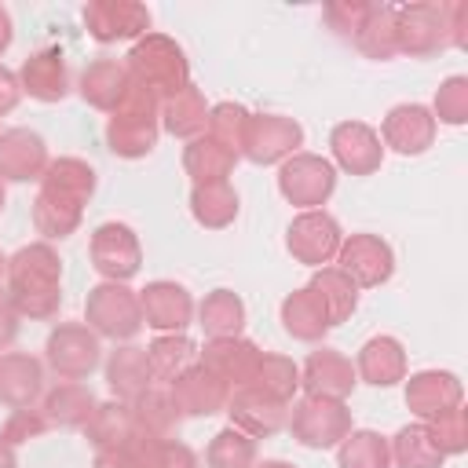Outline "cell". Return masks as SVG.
Here are the masks:
<instances>
[{
	"instance_id": "cell-36",
	"label": "cell",
	"mask_w": 468,
	"mask_h": 468,
	"mask_svg": "<svg viewBox=\"0 0 468 468\" xmlns=\"http://www.w3.org/2000/svg\"><path fill=\"white\" fill-rule=\"evenodd\" d=\"M282 325L289 336L296 340H322L325 329H329V318L318 303V296L303 285V289H292L285 300H282Z\"/></svg>"
},
{
	"instance_id": "cell-27",
	"label": "cell",
	"mask_w": 468,
	"mask_h": 468,
	"mask_svg": "<svg viewBox=\"0 0 468 468\" xmlns=\"http://www.w3.org/2000/svg\"><path fill=\"white\" fill-rule=\"evenodd\" d=\"M95 410V395L80 380H58L40 395V417L58 428H84Z\"/></svg>"
},
{
	"instance_id": "cell-1",
	"label": "cell",
	"mask_w": 468,
	"mask_h": 468,
	"mask_svg": "<svg viewBox=\"0 0 468 468\" xmlns=\"http://www.w3.org/2000/svg\"><path fill=\"white\" fill-rule=\"evenodd\" d=\"M62 260L48 241L22 245L7 260V292L22 318H51L62 303Z\"/></svg>"
},
{
	"instance_id": "cell-53",
	"label": "cell",
	"mask_w": 468,
	"mask_h": 468,
	"mask_svg": "<svg viewBox=\"0 0 468 468\" xmlns=\"http://www.w3.org/2000/svg\"><path fill=\"white\" fill-rule=\"evenodd\" d=\"M22 88H18V73H11L7 66H0V113H7L18 102Z\"/></svg>"
},
{
	"instance_id": "cell-50",
	"label": "cell",
	"mask_w": 468,
	"mask_h": 468,
	"mask_svg": "<svg viewBox=\"0 0 468 468\" xmlns=\"http://www.w3.org/2000/svg\"><path fill=\"white\" fill-rule=\"evenodd\" d=\"M157 468H197V453L186 442H179V439H165Z\"/></svg>"
},
{
	"instance_id": "cell-42",
	"label": "cell",
	"mask_w": 468,
	"mask_h": 468,
	"mask_svg": "<svg viewBox=\"0 0 468 468\" xmlns=\"http://www.w3.org/2000/svg\"><path fill=\"white\" fill-rule=\"evenodd\" d=\"M190 212L201 227H227L238 216V194L230 183H208L190 190Z\"/></svg>"
},
{
	"instance_id": "cell-4",
	"label": "cell",
	"mask_w": 468,
	"mask_h": 468,
	"mask_svg": "<svg viewBox=\"0 0 468 468\" xmlns=\"http://www.w3.org/2000/svg\"><path fill=\"white\" fill-rule=\"evenodd\" d=\"M289 428L303 446L325 450V446H336L351 431V410L344 406V399L303 395V399H296V406L289 413Z\"/></svg>"
},
{
	"instance_id": "cell-34",
	"label": "cell",
	"mask_w": 468,
	"mask_h": 468,
	"mask_svg": "<svg viewBox=\"0 0 468 468\" xmlns=\"http://www.w3.org/2000/svg\"><path fill=\"white\" fill-rule=\"evenodd\" d=\"M307 289L318 296V303H322L329 325L351 318V311L358 307V285H355L340 267H314Z\"/></svg>"
},
{
	"instance_id": "cell-39",
	"label": "cell",
	"mask_w": 468,
	"mask_h": 468,
	"mask_svg": "<svg viewBox=\"0 0 468 468\" xmlns=\"http://www.w3.org/2000/svg\"><path fill=\"white\" fill-rule=\"evenodd\" d=\"M241 322H245V303L230 289H212L197 303V325L205 329V336H238Z\"/></svg>"
},
{
	"instance_id": "cell-28",
	"label": "cell",
	"mask_w": 468,
	"mask_h": 468,
	"mask_svg": "<svg viewBox=\"0 0 468 468\" xmlns=\"http://www.w3.org/2000/svg\"><path fill=\"white\" fill-rule=\"evenodd\" d=\"M355 373L366 380V384H377V388H388L395 380L406 377V351L395 336H369L362 347H358V366Z\"/></svg>"
},
{
	"instance_id": "cell-29",
	"label": "cell",
	"mask_w": 468,
	"mask_h": 468,
	"mask_svg": "<svg viewBox=\"0 0 468 468\" xmlns=\"http://www.w3.org/2000/svg\"><path fill=\"white\" fill-rule=\"evenodd\" d=\"M124 88H128V69L117 58H95L80 73V95L95 110L113 113L121 106V99H124Z\"/></svg>"
},
{
	"instance_id": "cell-23",
	"label": "cell",
	"mask_w": 468,
	"mask_h": 468,
	"mask_svg": "<svg viewBox=\"0 0 468 468\" xmlns=\"http://www.w3.org/2000/svg\"><path fill=\"white\" fill-rule=\"evenodd\" d=\"M18 88L29 91L40 102H58L66 95V88H69L66 55L58 48H37L18 69Z\"/></svg>"
},
{
	"instance_id": "cell-38",
	"label": "cell",
	"mask_w": 468,
	"mask_h": 468,
	"mask_svg": "<svg viewBox=\"0 0 468 468\" xmlns=\"http://www.w3.org/2000/svg\"><path fill=\"white\" fill-rule=\"evenodd\" d=\"M336 464L340 468H391V446L373 428H351L336 442Z\"/></svg>"
},
{
	"instance_id": "cell-40",
	"label": "cell",
	"mask_w": 468,
	"mask_h": 468,
	"mask_svg": "<svg viewBox=\"0 0 468 468\" xmlns=\"http://www.w3.org/2000/svg\"><path fill=\"white\" fill-rule=\"evenodd\" d=\"M197 347L186 333H157L150 344H146V362H150V377L168 384L176 373H183L190 362H194Z\"/></svg>"
},
{
	"instance_id": "cell-6",
	"label": "cell",
	"mask_w": 468,
	"mask_h": 468,
	"mask_svg": "<svg viewBox=\"0 0 468 468\" xmlns=\"http://www.w3.org/2000/svg\"><path fill=\"white\" fill-rule=\"evenodd\" d=\"M395 44H399V51H406L413 58H424V55L442 51L450 44L446 4L417 0V4L395 7Z\"/></svg>"
},
{
	"instance_id": "cell-56",
	"label": "cell",
	"mask_w": 468,
	"mask_h": 468,
	"mask_svg": "<svg viewBox=\"0 0 468 468\" xmlns=\"http://www.w3.org/2000/svg\"><path fill=\"white\" fill-rule=\"evenodd\" d=\"M0 468H15V450L0 442Z\"/></svg>"
},
{
	"instance_id": "cell-5",
	"label": "cell",
	"mask_w": 468,
	"mask_h": 468,
	"mask_svg": "<svg viewBox=\"0 0 468 468\" xmlns=\"http://www.w3.org/2000/svg\"><path fill=\"white\" fill-rule=\"evenodd\" d=\"M336 186V168L333 161H325L322 154H307L296 150L292 157L282 161L278 168V190L285 194V201L300 205V208H318L329 201Z\"/></svg>"
},
{
	"instance_id": "cell-43",
	"label": "cell",
	"mask_w": 468,
	"mask_h": 468,
	"mask_svg": "<svg viewBox=\"0 0 468 468\" xmlns=\"http://www.w3.org/2000/svg\"><path fill=\"white\" fill-rule=\"evenodd\" d=\"M252 384L263 388L267 395L289 402L300 388V366L278 351H260V362H256V373H252Z\"/></svg>"
},
{
	"instance_id": "cell-11",
	"label": "cell",
	"mask_w": 468,
	"mask_h": 468,
	"mask_svg": "<svg viewBox=\"0 0 468 468\" xmlns=\"http://www.w3.org/2000/svg\"><path fill=\"white\" fill-rule=\"evenodd\" d=\"M336 263H340V271H344L358 289H373V285H380V282L391 278V271H395V252H391V245H388L384 238L358 230V234H351V238L340 241Z\"/></svg>"
},
{
	"instance_id": "cell-2",
	"label": "cell",
	"mask_w": 468,
	"mask_h": 468,
	"mask_svg": "<svg viewBox=\"0 0 468 468\" xmlns=\"http://www.w3.org/2000/svg\"><path fill=\"white\" fill-rule=\"evenodd\" d=\"M124 69L132 80L154 88L161 99H168L172 91H179L183 84H190V66L183 48L165 37V33H143L128 55H124Z\"/></svg>"
},
{
	"instance_id": "cell-18",
	"label": "cell",
	"mask_w": 468,
	"mask_h": 468,
	"mask_svg": "<svg viewBox=\"0 0 468 468\" xmlns=\"http://www.w3.org/2000/svg\"><path fill=\"white\" fill-rule=\"evenodd\" d=\"M406 406L428 424L439 413L461 406V380L450 369H420L406 380Z\"/></svg>"
},
{
	"instance_id": "cell-49",
	"label": "cell",
	"mask_w": 468,
	"mask_h": 468,
	"mask_svg": "<svg viewBox=\"0 0 468 468\" xmlns=\"http://www.w3.org/2000/svg\"><path fill=\"white\" fill-rule=\"evenodd\" d=\"M366 15V0H329L322 7V18L329 22V29H336L340 37H355Z\"/></svg>"
},
{
	"instance_id": "cell-59",
	"label": "cell",
	"mask_w": 468,
	"mask_h": 468,
	"mask_svg": "<svg viewBox=\"0 0 468 468\" xmlns=\"http://www.w3.org/2000/svg\"><path fill=\"white\" fill-rule=\"evenodd\" d=\"M0 208H4V183H0Z\"/></svg>"
},
{
	"instance_id": "cell-9",
	"label": "cell",
	"mask_w": 468,
	"mask_h": 468,
	"mask_svg": "<svg viewBox=\"0 0 468 468\" xmlns=\"http://www.w3.org/2000/svg\"><path fill=\"white\" fill-rule=\"evenodd\" d=\"M88 252H91V263L95 271L106 278V282H128L139 263H143V249H139V238L128 223H99L91 241H88Z\"/></svg>"
},
{
	"instance_id": "cell-45",
	"label": "cell",
	"mask_w": 468,
	"mask_h": 468,
	"mask_svg": "<svg viewBox=\"0 0 468 468\" xmlns=\"http://www.w3.org/2000/svg\"><path fill=\"white\" fill-rule=\"evenodd\" d=\"M249 110L241 106V102H216V106H208V121H205V135H212L216 143H223V146H230L234 154L241 150V139H245V128H249Z\"/></svg>"
},
{
	"instance_id": "cell-55",
	"label": "cell",
	"mask_w": 468,
	"mask_h": 468,
	"mask_svg": "<svg viewBox=\"0 0 468 468\" xmlns=\"http://www.w3.org/2000/svg\"><path fill=\"white\" fill-rule=\"evenodd\" d=\"M11 44V15H7V7L0 4V51Z\"/></svg>"
},
{
	"instance_id": "cell-57",
	"label": "cell",
	"mask_w": 468,
	"mask_h": 468,
	"mask_svg": "<svg viewBox=\"0 0 468 468\" xmlns=\"http://www.w3.org/2000/svg\"><path fill=\"white\" fill-rule=\"evenodd\" d=\"M252 468H296V464H289V461H260Z\"/></svg>"
},
{
	"instance_id": "cell-33",
	"label": "cell",
	"mask_w": 468,
	"mask_h": 468,
	"mask_svg": "<svg viewBox=\"0 0 468 468\" xmlns=\"http://www.w3.org/2000/svg\"><path fill=\"white\" fill-rule=\"evenodd\" d=\"M40 190L55 194V197H66L73 205H84L95 190V172L80 157H55V161H48V168L40 176Z\"/></svg>"
},
{
	"instance_id": "cell-31",
	"label": "cell",
	"mask_w": 468,
	"mask_h": 468,
	"mask_svg": "<svg viewBox=\"0 0 468 468\" xmlns=\"http://www.w3.org/2000/svg\"><path fill=\"white\" fill-rule=\"evenodd\" d=\"M157 121L165 124V132H172V135H179V139H194V135L205 132L208 102H205V95H201L194 84H183L179 91H172V95L161 102Z\"/></svg>"
},
{
	"instance_id": "cell-35",
	"label": "cell",
	"mask_w": 468,
	"mask_h": 468,
	"mask_svg": "<svg viewBox=\"0 0 468 468\" xmlns=\"http://www.w3.org/2000/svg\"><path fill=\"white\" fill-rule=\"evenodd\" d=\"M351 40H355V48L366 58H377V62L391 58L399 51V44H395V7H388V4H366L362 26H358V33Z\"/></svg>"
},
{
	"instance_id": "cell-47",
	"label": "cell",
	"mask_w": 468,
	"mask_h": 468,
	"mask_svg": "<svg viewBox=\"0 0 468 468\" xmlns=\"http://www.w3.org/2000/svg\"><path fill=\"white\" fill-rule=\"evenodd\" d=\"M428 431L435 439V446L442 453H461L468 446V417H464V406H453L446 413H439L435 420H428Z\"/></svg>"
},
{
	"instance_id": "cell-54",
	"label": "cell",
	"mask_w": 468,
	"mask_h": 468,
	"mask_svg": "<svg viewBox=\"0 0 468 468\" xmlns=\"http://www.w3.org/2000/svg\"><path fill=\"white\" fill-rule=\"evenodd\" d=\"M91 468H132L124 450H95V464Z\"/></svg>"
},
{
	"instance_id": "cell-44",
	"label": "cell",
	"mask_w": 468,
	"mask_h": 468,
	"mask_svg": "<svg viewBox=\"0 0 468 468\" xmlns=\"http://www.w3.org/2000/svg\"><path fill=\"white\" fill-rule=\"evenodd\" d=\"M80 208L84 205H73L66 197H55V194H37L33 201V227L44 234V238H66L77 230L80 223Z\"/></svg>"
},
{
	"instance_id": "cell-13",
	"label": "cell",
	"mask_w": 468,
	"mask_h": 468,
	"mask_svg": "<svg viewBox=\"0 0 468 468\" xmlns=\"http://www.w3.org/2000/svg\"><path fill=\"white\" fill-rule=\"evenodd\" d=\"M223 410L230 413V424L241 428V431L252 435V439H260V435H274V431L285 424V417H289V406H285L282 399L267 395L263 388H256L252 380L230 388Z\"/></svg>"
},
{
	"instance_id": "cell-20",
	"label": "cell",
	"mask_w": 468,
	"mask_h": 468,
	"mask_svg": "<svg viewBox=\"0 0 468 468\" xmlns=\"http://www.w3.org/2000/svg\"><path fill=\"white\" fill-rule=\"evenodd\" d=\"M300 388L307 395H325V399H347L355 388V366L333 351V347H318L307 355L303 369H300Z\"/></svg>"
},
{
	"instance_id": "cell-26",
	"label": "cell",
	"mask_w": 468,
	"mask_h": 468,
	"mask_svg": "<svg viewBox=\"0 0 468 468\" xmlns=\"http://www.w3.org/2000/svg\"><path fill=\"white\" fill-rule=\"evenodd\" d=\"M139 435L132 406L124 399H110V402H95L88 424H84V439L95 450H124L132 439Z\"/></svg>"
},
{
	"instance_id": "cell-52",
	"label": "cell",
	"mask_w": 468,
	"mask_h": 468,
	"mask_svg": "<svg viewBox=\"0 0 468 468\" xmlns=\"http://www.w3.org/2000/svg\"><path fill=\"white\" fill-rule=\"evenodd\" d=\"M18 322H22V314H18L15 300H11V292L0 289V347H7L18 336Z\"/></svg>"
},
{
	"instance_id": "cell-12",
	"label": "cell",
	"mask_w": 468,
	"mask_h": 468,
	"mask_svg": "<svg viewBox=\"0 0 468 468\" xmlns=\"http://www.w3.org/2000/svg\"><path fill=\"white\" fill-rule=\"evenodd\" d=\"M80 15L99 44L139 40L150 29V11L139 0H88Z\"/></svg>"
},
{
	"instance_id": "cell-37",
	"label": "cell",
	"mask_w": 468,
	"mask_h": 468,
	"mask_svg": "<svg viewBox=\"0 0 468 468\" xmlns=\"http://www.w3.org/2000/svg\"><path fill=\"white\" fill-rule=\"evenodd\" d=\"M388 446H391V464L395 468H442V457H446L435 446V439H431L424 420L399 428Z\"/></svg>"
},
{
	"instance_id": "cell-19",
	"label": "cell",
	"mask_w": 468,
	"mask_h": 468,
	"mask_svg": "<svg viewBox=\"0 0 468 468\" xmlns=\"http://www.w3.org/2000/svg\"><path fill=\"white\" fill-rule=\"evenodd\" d=\"M435 139V117L420 102H399L384 117V143L399 154H424Z\"/></svg>"
},
{
	"instance_id": "cell-22",
	"label": "cell",
	"mask_w": 468,
	"mask_h": 468,
	"mask_svg": "<svg viewBox=\"0 0 468 468\" xmlns=\"http://www.w3.org/2000/svg\"><path fill=\"white\" fill-rule=\"evenodd\" d=\"M44 391V366L40 358L26 351H4L0 355V402L11 410L33 406Z\"/></svg>"
},
{
	"instance_id": "cell-51",
	"label": "cell",
	"mask_w": 468,
	"mask_h": 468,
	"mask_svg": "<svg viewBox=\"0 0 468 468\" xmlns=\"http://www.w3.org/2000/svg\"><path fill=\"white\" fill-rule=\"evenodd\" d=\"M446 29H450V44H457V48L468 44V4L464 0L446 4Z\"/></svg>"
},
{
	"instance_id": "cell-14",
	"label": "cell",
	"mask_w": 468,
	"mask_h": 468,
	"mask_svg": "<svg viewBox=\"0 0 468 468\" xmlns=\"http://www.w3.org/2000/svg\"><path fill=\"white\" fill-rule=\"evenodd\" d=\"M168 388H172L179 413H190V417L219 413L227 406V395H230V384L219 380L205 362H190L183 373H176L168 380Z\"/></svg>"
},
{
	"instance_id": "cell-25",
	"label": "cell",
	"mask_w": 468,
	"mask_h": 468,
	"mask_svg": "<svg viewBox=\"0 0 468 468\" xmlns=\"http://www.w3.org/2000/svg\"><path fill=\"white\" fill-rule=\"evenodd\" d=\"M234 165H238V154H234L230 146L216 143V139L205 135V132L194 135V139H186V146H183V168H186V176L194 179V186L227 183L230 172H234Z\"/></svg>"
},
{
	"instance_id": "cell-48",
	"label": "cell",
	"mask_w": 468,
	"mask_h": 468,
	"mask_svg": "<svg viewBox=\"0 0 468 468\" xmlns=\"http://www.w3.org/2000/svg\"><path fill=\"white\" fill-rule=\"evenodd\" d=\"M44 431H48V420L40 417V410L22 406V410H11L7 420L0 424V442L15 450V446H22V442H29V439H40Z\"/></svg>"
},
{
	"instance_id": "cell-46",
	"label": "cell",
	"mask_w": 468,
	"mask_h": 468,
	"mask_svg": "<svg viewBox=\"0 0 468 468\" xmlns=\"http://www.w3.org/2000/svg\"><path fill=\"white\" fill-rule=\"evenodd\" d=\"M431 117H439L446 124H464L468 121V77L464 73H453V77H446L439 84V91H435V113Z\"/></svg>"
},
{
	"instance_id": "cell-41",
	"label": "cell",
	"mask_w": 468,
	"mask_h": 468,
	"mask_svg": "<svg viewBox=\"0 0 468 468\" xmlns=\"http://www.w3.org/2000/svg\"><path fill=\"white\" fill-rule=\"evenodd\" d=\"M205 464L208 468H252L256 464V439L245 435L241 428L227 424L219 428L208 446H205Z\"/></svg>"
},
{
	"instance_id": "cell-30",
	"label": "cell",
	"mask_w": 468,
	"mask_h": 468,
	"mask_svg": "<svg viewBox=\"0 0 468 468\" xmlns=\"http://www.w3.org/2000/svg\"><path fill=\"white\" fill-rule=\"evenodd\" d=\"M106 143L117 157H143L157 143V117L113 110L110 121H106Z\"/></svg>"
},
{
	"instance_id": "cell-8",
	"label": "cell",
	"mask_w": 468,
	"mask_h": 468,
	"mask_svg": "<svg viewBox=\"0 0 468 468\" xmlns=\"http://www.w3.org/2000/svg\"><path fill=\"white\" fill-rule=\"evenodd\" d=\"M344 234H340V223L325 212V208H303L300 216H292L289 230H285V245L289 252L307 263V267H325L336 249H340Z\"/></svg>"
},
{
	"instance_id": "cell-21",
	"label": "cell",
	"mask_w": 468,
	"mask_h": 468,
	"mask_svg": "<svg viewBox=\"0 0 468 468\" xmlns=\"http://www.w3.org/2000/svg\"><path fill=\"white\" fill-rule=\"evenodd\" d=\"M48 168V146L33 128L0 132V179H37Z\"/></svg>"
},
{
	"instance_id": "cell-16",
	"label": "cell",
	"mask_w": 468,
	"mask_h": 468,
	"mask_svg": "<svg viewBox=\"0 0 468 468\" xmlns=\"http://www.w3.org/2000/svg\"><path fill=\"white\" fill-rule=\"evenodd\" d=\"M139 307H143V322L157 333H183V325L194 314L190 292L168 278L146 282V289H139Z\"/></svg>"
},
{
	"instance_id": "cell-10",
	"label": "cell",
	"mask_w": 468,
	"mask_h": 468,
	"mask_svg": "<svg viewBox=\"0 0 468 468\" xmlns=\"http://www.w3.org/2000/svg\"><path fill=\"white\" fill-rule=\"evenodd\" d=\"M300 143H303V128L292 117H285V113H252L238 154H245L256 165H274V161L292 157Z\"/></svg>"
},
{
	"instance_id": "cell-7",
	"label": "cell",
	"mask_w": 468,
	"mask_h": 468,
	"mask_svg": "<svg viewBox=\"0 0 468 468\" xmlns=\"http://www.w3.org/2000/svg\"><path fill=\"white\" fill-rule=\"evenodd\" d=\"M44 358L62 380H84L99 366V336L84 322H58L48 333Z\"/></svg>"
},
{
	"instance_id": "cell-24",
	"label": "cell",
	"mask_w": 468,
	"mask_h": 468,
	"mask_svg": "<svg viewBox=\"0 0 468 468\" xmlns=\"http://www.w3.org/2000/svg\"><path fill=\"white\" fill-rule=\"evenodd\" d=\"M132 417H135V428L143 435H154V439H172L176 435V424H179V406L172 399V388L161 384V380H150L132 402Z\"/></svg>"
},
{
	"instance_id": "cell-15",
	"label": "cell",
	"mask_w": 468,
	"mask_h": 468,
	"mask_svg": "<svg viewBox=\"0 0 468 468\" xmlns=\"http://www.w3.org/2000/svg\"><path fill=\"white\" fill-rule=\"evenodd\" d=\"M329 146H333L336 165H340L344 172H351V176H369V172H377L380 161H384L380 135H377L366 121H340V124H333Z\"/></svg>"
},
{
	"instance_id": "cell-32",
	"label": "cell",
	"mask_w": 468,
	"mask_h": 468,
	"mask_svg": "<svg viewBox=\"0 0 468 468\" xmlns=\"http://www.w3.org/2000/svg\"><path fill=\"white\" fill-rule=\"evenodd\" d=\"M150 362H146V347L135 344H121L117 351H110L106 358V384L113 391V399L132 402L146 384H150Z\"/></svg>"
},
{
	"instance_id": "cell-3",
	"label": "cell",
	"mask_w": 468,
	"mask_h": 468,
	"mask_svg": "<svg viewBox=\"0 0 468 468\" xmlns=\"http://www.w3.org/2000/svg\"><path fill=\"white\" fill-rule=\"evenodd\" d=\"M84 322L95 336L132 340L143 329L139 292H132L124 282H99L84 300Z\"/></svg>"
},
{
	"instance_id": "cell-58",
	"label": "cell",
	"mask_w": 468,
	"mask_h": 468,
	"mask_svg": "<svg viewBox=\"0 0 468 468\" xmlns=\"http://www.w3.org/2000/svg\"><path fill=\"white\" fill-rule=\"evenodd\" d=\"M0 274H7V256L0 252Z\"/></svg>"
},
{
	"instance_id": "cell-17",
	"label": "cell",
	"mask_w": 468,
	"mask_h": 468,
	"mask_svg": "<svg viewBox=\"0 0 468 468\" xmlns=\"http://www.w3.org/2000/svg\"><path fill=\"white\" fill-rule=\"evenodd\" d=\"M197 362H205L219 380H227L230 388H238V384H249L252 380L256 362H260V347L252 340H245L241 333L238 336H208Z\"/></svg>"
}]
</instances>
